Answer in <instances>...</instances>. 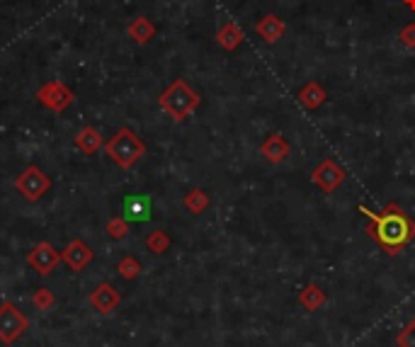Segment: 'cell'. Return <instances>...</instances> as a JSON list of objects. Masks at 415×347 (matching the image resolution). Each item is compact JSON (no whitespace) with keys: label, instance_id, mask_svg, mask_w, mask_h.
I'll use <instances>...</instances> for the list:
<instances>
[{"label":"cell","instance_id":"4fadbf2b","mask_svg":"<svg viewBox=\"0 0 415 347\" xmlns=\"http://www.w3.org/2000/svg\"><path fill=\"white\" fill-rule=\"evenodd\" d=\"M243 30L236 25V22H223L221 27H218V32H216V44L223 49V51H233V49H238L240 44H243Z\"/></svg>","mask_w":415,"mask_h":347},{"label":"cell","instance_id":"9c48e42d","mask_svg":"<svg viewBox=\"0 0 415 347\" xmlns=\"http://www.w3.org/2000/svg\"><path fill=\"white\" fill-rule=\"evenodd\" d=\"M61 260H63L70 269L80 272V269H85L87 265H90L92 250H90V245H87L85 241L75 238V241H70V243L61 250Z\"/></svg>","mask_w":415,"mask_h":347},{"label":"cell","instance_id":"6da1fadb","mask_svg":"<svg viewBox=\"0 0 415 347\" xmlns=\"http://www.w3.org/2000/svg\"><path fill=\"white\" fill-rule=\"evenodd\" d=\"M359 212L371 221L367 233L384 248L386 252H391V255H396L401 248H406L415 238V224L408 219V214H403L401 207L389 205L386 212H381V214L369 212L367 207H359Z\"/></svg>","mask_w":415,"mask_h":347},{"label":"cell","instance_id":"8992f818","mask_svg":"<svg viewBox=\"0 0 415 347\" xmlns=\"http://www.w3.org/2000/svg\"><path fill=\"white\" fill-rule=\"evenodd\" d=\"M37 100H39L47 109L63 112V109H68L70 102H73V90L66 87L63 83H58V80H49L37 90Z\"/></svg>","mask_w":415,"mask_h":347},{"label":"cell","instance_id":"3957f363","mask_svg":"<svg viewBox=\"0 0 415 347\" xmlns=\"http://www.w3.org/2000/svg\"><path fill=\"white\" fill-rule=\"evenodd\" d=\"M158 104L163 107V112L171 114L175 122H182V119H187L199 107V95L182 78H178L161 92Z\"/></svg>","mask_w":415,"mask_h":347},{"label":"cell","instance_id":"2e32d148","mask_svg":"<svg viewBox=\"0 0 415 347\" xmlns=\"http://www.w3.org/2000/svg\"><path fill=\"white\" fill-rule=\"evenodd\" d=\"M129 39H134L136 44H149L153 37H156V25L149 18H136L129 22L127 27Z\"/></svg>","mask_w":415,"mask_h":347},{"label":"cell","instance_id":"d6986e66","mask_svg":"<svg viewBox=\"0 0 415 347\" xmlns=\"http://www.w3.org/2000/svg\"><path fill=\"white\" fill-rule=\"evenodd\" d=\"M129 233V221L124 217H114L107 221V236L112 241H124Z\"/></svg>","mask_w":415,"mask_h":347},{"label":"cell","instance_id":"7a4b0ae2","mask_svg":"<svg viewBox=\"0 0 415 347\" xmlns=\"http://www.w3.org/2000/svg\"><path fill=\"white\" fill-rule=\"evenodd\" d=\"M105 153L112 163H117L119 168L129 170L146 156V143L141 141L131 129L122 126V129L105 143Z\"/></svg>","mask_w":415,"mask_h":347},{"label":"cell","instance_id":"ac0fdd59","mask_svg":"<svg viewBox=\"0 0 415 347\" xmlns=\"http://www.w3.org/2000/svg\"><path fill=\"white\" fill-rule=\"evenodd\" d=\"M185 209H190L192 214H202L206 209V205H209V197H206V192L202 190H192L185 195Z\"/></svg>","mask_w":415,"mask_h":347},{"label":"cell","instance_id":"5bb4252c","mask_svg":"<svg viewBox=\"0 0 415 347\" xmlns=\"http://www.w3.org/2000/svg\"><path fill=\"white\" fill-rule=\"evenodd\" d=\"M75 148L78 151L87 153V156H92V153H97L100 148H105V141H102V134L95 129V126H83V129L75 134Z\"/></svg>","mask_w":415,"mask_h":347},{"label":"cell","instance_id":"cb8c5ba5","mask_svg":"<svg viewBox=\"0 0 415 347\" xmlns=\"http://www.w3.org/2000/svg\"><path fill=\"white\" fill-rule=\"evenodd\" d=\"M403 5H406L408 10H413V13H415V0H403Z\"/></svg>","mask_w":415,"mask_h":347},{"label":"cell","instance_id":"44dd1931","mask_svg":"<svg viewBox=\"0 0 415 347\" xmlns=\"http://www.w3.org/2000/svg\"><path fill=\"white\" fill-rule=\"evenodd\" d=\"M32 304L37 306V311H49V308L56 304V296H54L51 289H47V286H39V289L35 291V296H32Z\"/></svg>","mask_w":415,"mask_h":347},{"label":"cell","instance_id":"e0dca14e","mask_svg":"<svg viewBox=\"0 0 415 347\" xmlns=\"http://www.w3.org/2000/svg\"><path fill=\"white\" fill-rule=\"evenodd\" d=\"M262 153L267 156V161L280 163L289 156V143L284 141V136H280V134H270L267 136V141L262 143Z\"/></svg>","mask_w":415,"mask_h":347},{"label":"cell","instance_id":"7c38bea8","mask_svg":"<svg viewBox=\"0 0 415 347\" xmlns=\"http://www.w3.org/2000/svg\"><path fill=\"white\" fill-rule=\"evenodd\" d=\"M342 180H345V173H342V168H337L333 161H323L314 170V183L326 192H333Z\"/></svg>","mask_w":415,"mask_h":347},{"label":"cell","instance_id":"9a60e30c","mask_svg":"<svg viewBox=\"0 0 415 347\" xmlns=\"http://www.w3.org/2000/svg\"><path fill=\"white\" fill-rule=\"evenodd\" d=\"M326 100H328L326 87L318 85L316 80H309L302 90H299V102H302L306 109H318Z\"/></svg>","mask_w":415,"mask_h":347},{"label":"cell","instance_id":"603a6c76","mask_svg":"<svg viewBox=\"0 0 415 347\" xmlns=\"http://www.w3.org/2000/svg\"><path fill=\"white\" fill-rule=\"evenodd\" d=\"M398 39H401V44L406 49H415V22H408V25L403 27Z\"/></svg>","mask_w":415,"mask_h":347},{"label":"cell","instance_id":"7402d4cb","mask_svg":"<svg viewBox=\"0 0 415 347\" xmlns=\"http://www.w3.org/2000/svg\"><path fill=\"white\" fill-rule=\"evenodd\" d=\"M168 245H171V238H168L166 231H153V233H149V238H146V248L151 252H163L168 250Z\"/></svg>","mask_w":415,"mask_h":347},{"label":"cell","instance_id":"52a82bcc","mask_svg":"<svg viewBox=\"0 0 415 347\" xmlns=\"http://www.w3.org/2000/svg\"><path fill=\"white\" fill-rule=\"evenodd\" d=\"M58 262H61V252L51 243H47V241H44V243H37L27 252V265L35 269L37 274H44V277L51 274L54 269L58 267Z\"/></svg>","mask_w":415,"mask_h":347},{"label":"cell","instance_id":"8fae6325","mask_svg":"<svg viewBox=\"0 0 415 347\" xmlns=\"http://www.w3.org/2000/svg\"><path fill=\"white\" fill-rule=\"evenodd\" d=\"M255 35H258L262 42L275 44V42H280L284 35H287V25H284L282 18L267 13V15H262L260 22L255 25Z\"/></svg>","mask_w":415,"mask_h":347},{"label":"cell","instance_id":"ba28073f","mask_svg":"<svg viewBox=\"0 0 415 347\" xmlns=\"http://www.w3.org/2000/svg\"><path fill=\"white\" fill-rule=\"evenodd\" d=\"M119 301H122V296H119V291L109 282L97 284L95 289L90 291V306L95 308L97 313H102V316L112 313L114 308L119 306Z\"/></svg>","mask_w":415,"mask_h":347},{"label":"cell","instance_id":"ffe728a7","mask_svg":"<svg viewBox=\"0 0 415 347\" xmlns=\"http://www.w3.org/2000/svg\"><path fill=\"white\" fill-rule=\"evenodd\" d=\"M117 272H119V277H124V279H134V277H139V272H141V262L136 260V257L127 255L117 262Z\"/></svg>","mask_w":415,"mask_h":347},{"label":"cell","instance_id":"30bf717a","mask_svg":"<svg viewBox=\"0 0 415 347\" xmlns=\"http://www.w3.org/2000/svg\"><path fill=\"white\" fill-rule=\"evenodd\" d=\"M124 219L131 224H146L151 221V214H153V205L146 195H129L124 200V209H122Z\"/></svg>","mask_w":415,"mask_h":347},{"label":"cell","instance_id":"277c9868","mask_svg":"<svg viewBox=\"0 0 415 347\" xmlns=\"http://www.w3.org/2000/svg\"><path fill=\"white\" fill-rule=\"evenodd\" d=\"M27 328H30V321H27L25 313L13 301H3L0 304V343L13 345L15 340L25 335Z\"/></svg>","mask_w":415,"mask_h":347},{"label":"cell","instance_id":"5b68a950","mask_svg":"<svg viewBox=\"0 0 415 347\" xmlns=\"http://www.w3.org/2000/svg\"><path fill=\"white\" fill-rule=\"evenodd\" d=\"M15 187H18V192L27 202H39L49 192V187H51V180H49V175L42 168L27 165L20 173V178L15 180Z\"/></svg>","mask_w":415,"mask_h":347}]
</instances>
